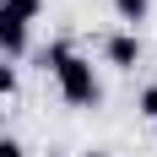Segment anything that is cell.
<instances>
[{
  "label": "cell",
  "mask_w": 157,
  "mask_h": 157,
  "mask_svg": "<svg viewBox=\"0 0 157 157\" xmlns=\"http://www.w3.org/2000/svg\"><path fill=\"white\" fill-rule=\"evenodd\" d=\"M49 60H54V71H60V87H65L71 103H98V76H92L87 60H76L71 49H54Z\"/></svg>",
  "instance_id": "1"
},
{
  "label": "cell",
  "mask_w": 157,
  "mask_h": 157,
  "mask_svg": "<svg viewBox=\"0 0 157 157\" xmlns=\"http://www.w3.org/2000/svg\"><path fill=\"white\" fill-rule=\"evenodd\" d=\"M0 49H6V54H22V49H27V27L11 22V16H0Z\"/></svg>",
  "instance_id": "2"
},
{
  "label": "cell",
  "mask_w": 157,
  "mask_h": 157,
  "mask_svg": "<svg viewBox=\"0 0 157 157\" xmlns=\"http://www.w3.org/2000/svg\"><path fill=\"white\" fill-rule=\"evenodd\" d=\"M136 54H141V44H136L130 33H119V38H109V60H114V65H136Z\"/></svg>",
  "instance_id": "3"
},
{
  "label": "cell",
  "mask_w": 157,
  "mask_h": 157,
  "mask_svg": "<svg viewBox=\"0 0 157 157\" xmlns=\"http://www.w3.org/2000/svg\"><path fill=\"white\" fill-rule=\"evenodd\" d=\"M38 11H44V0H6V6H0V16H11V22H22V27H27Z\"/></svg>",
  "instance_id": "4"
},
{
  "label": "cell",
  "mask_w": 157,
  "mask_h": 157,
  "mask_svg": "<svg viewBox=\"0 0 157 157\" xmlns=\"http://www.w3.org/2000/svg\"><path fill=\"white\" fill-rule=\"evenodd\" d=\"M114 6H119V16H125V22H141L152 0H114Z\"/></svg>",
  "instance_id": "5"
},
{
  "label": "cell",
  "mask_w": 157,
  "mask_h": 157,
  "mask_svg": "<svg viewBox=\"0 0 157 157\" xmlns=\"http://www.w3.org/2000/svg\"><path fill=\"white\" fill-rule=\"evenodd\" d=\"M16 92V71H11V65H0V98H11Z\"/></svg>",
  "instance_id": "6"
},
{
  "label": "cell",
  "mask_w": 157,
  "mask_h": 157,
  "mask_svg": "<svg viewBox=\"0 0 157 157\" xmlns=\"http://www.w3.org/2000/svg\"><path fill=\"white\" fill-rule=\"evenodd\" d=\"M141 114H146V119H157V87H146V92H141Z\"/></svg>",
  "instance_id": "7"
},
{
  "label": "cell",
  "mask_w": 157,
  "mask_h": 157,
  "mask_svg": "<svg viewBox=\"0 0 157 157\" xmlns=\"http://www.w3.org/2000/svg\"><path fill=\"white\" fill-rule=\"evenodd\" d=\"M0 157H22V146H16L11 136H0Z\"/></svg>",
  "instance_id": "8"
},
{
  "label": "cell",
  "mask_w": 157,
  "mask_h": 157,
  "mask_svg": "<svg viewBox=\"0 0 157 157\" xmlns=\"http://www.w3.org/2000/svg\"><path fill=\"white\" fill-rule=\"evenodd\" d=\"M87 157H103V152H87Z\"/></svg>",
  "instance_id": "9"
}]
</instances>
